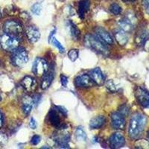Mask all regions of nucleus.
<instances>
[{
	"label": "nucleus",
	"instance_id": "nucleus-1",
	"mask_svg": "<svg viewBox=\"0 0 149 149\" xmlns=\"http://www.w3.org/2000/svg\"><path fill=\"white\" fill-rule=\"evenodd\" d=\"M147 124V118L141 113H136L132 116L130 121L128 128V134L132 139H136L144 131Z\"/></svg>",
	"mask_w": 149,
	"mask_h": 149
},
{
	"label": "nucleus",
	"instance_id": "nucleus-2",
	"mask_svg": "<svg viewBox=\"0 0 149 149\" xmlns=\"http://www.w3.org/2000/svg\"><path fill=\"white\" fill-rule=\"evenodd\" d=\"M84 41L86 46L94 49L95 51L103 54H107L108 53V49L107 46H105V43L98 37L88 34L85 36Z\"/></svg>",
	"mask_w": 149,
	"mask_h": 149
},
{
	"label": "nucleus",
	"instance_id": "nucleus-3",
	"mask_svg": "<svg viewBox=\"0 0 149 149\" xmlns=\"http://www.w3.org/2000/svg\"><path fill=\"white\" fill-rule=\"evenodd\" d=\"M0 44L6 52H13L19 47V41L15 36L4 34L0 37Z\"/></svg>",
	"mask_w": 149,
	"mask_h": 149
},
{
	"label": "nucleus",
	"instance_id": "nucleus-4",
	"mask_svg": "<svg viewBox=\"0 0 149 149\" xmlns=\"http://www.w3.org/2000/svg\"><path fill=\"white\" fill-rule=\"evenodd\" d=\"M29 61V55L26 50L23 48L18 47L13 51L11 56L12 63L17 67H22Z\"/></svg>",
	"mask_w": 149,
	"mask_h": 149
},
{
	"label": "nucleus",
	"instance_id": "nucleus-5",
	"mask_svg": "<svg viewBox=\"0 0 149 149\" xmlns=\"http://www.w3.org/2000/svg\"><path fill=\"white\" fill-rule=\"evenodd\" d=\"M4 31L6 34L17 37L22 33V28L19 22L14 20H9L4 24Z\"/></svg>",
	"mask_w": 149,
	"mask_h": 149
},
{
	"label": "nucleus",
	"instance_id": "nucleus-6",
	"mask_svg": "<svg viewBox=\"0 0 149 149\" xmlns=\"http://www.w3.org/2000/svg\"><path fill=\"white\" fill-rule=\"evenodd\" d=\"M49 66L45 60L37 58L33 63L32 72L37 76H42L48 71Z\"/></svg>",
	"mask_w": 149,
	"mask_h": 149
},
{
	"label": "nucleus",
	"instance_id": "nucleus-7",
	"mask_svg": "<svg viewBox=\"0 0 149 149\" xmlns=\"http://www.w3.org/2000/svg\"><path fill=\"white\" fill-rule=\"evenodd\" d=\"M135 96L141 106L149 108V93L147 90L139 86L135 90Z\"/></svg>",
	"mask_w": 149,
	"mask_h": 149
},
{
	"label": "nucleus",
	"instance_id": "nucleus-8",
	"mask_svg": "<svg viewBox=\"0 0 149 149\" xmlns=\"http://www.w3.org/2000/svg\"><path fill=\"white\" fill-rule=\"evenodd\" d=\"M48 119H49V122H50L52 125L55 127L56 128L63 130L66 127L64 124L62 123V122H61V117H60L58 110L57 109L56 110L52 109L49 111V115H48Z\"/></svg>",
	"mask_w": 149,
	"mask_h": 149
},
{
	"label": "nucleus",
	"instance_id": "nucleus-9",
	"mask_svg": "<svg viewBox=\"0 0 149 149\" xmlns=\"http://www.w3.org/2000/svg\"><path fill=\"white\" fill-rule=\"evenodd\" d=\"M111 123L113 127L116 130H122L125 127V119L120 113H113L111 115Z\"/></svg>",
	"mask_w": 149,
	"mask_h": 149
},
{
	"label": "nucleus",
	"instance_id": "nucleus-10",
	"mask_svg": "<svg viewBox=\"0 0 149 149\" xmlns=\"http://www.w3.org/2000/svg\"><path fill=\"white\" fill-rule=\"evenodd\" d=\"M74 84L78 87H83V88H86V87H91L94 84V82L92 80L91 77L88 74H82L79 75L74 79Z\"/></svg>",
	"mask_w": 149,
	"mask_h": 149
},
{
	"label": "nucleus",
	"instance_id": "nucleus-11",
	"mask_svg": "<svg viewBox=\"0 0 149 149\" xmlns=\"http://www.w3.org/2000/svg\"><path fill=\"white\" fill-rule=\"evenodd\" d=\"M125 143V139L122 134L116 133L110 138V146L112 148H119Z\"/></svg>",
	"mask_w": 149,
	"mask_h": 149
},
{
	"label": "nucleus",
	"instance_id": "nucleus-12",
	"mask_svg": "<svg viewBox=\"0 0 149 149\" xmlns=\"http://www.w3.org/2000/svg\"><path fill=\"white\" fill-rule=\"evenodd\" d=\"M22 86L27 92H34L37 87V82L34 78L31 76H26L22 79Z\"/></svg>",
	"mask_w": 149,
	"mask_h": 149
},
{
	"label": "nucleus",
	"instance_id": "nucleus-13",
	"mask_svg": "<svg viewBox=\"0 0 149 149\" xmlns=\"http://www.w3.org/2000/svg\"><path fill=\"white\" fill-rule=\"evenodd\" d=\"M26 36L31 42L34 43L40 38V33L39 30L34 26H29L26 29Z\"/></svg>",
	"mask_w": 149,
	"mask_h": 149
},
{
	"label": "nucleus",
	"instance_id": "nucleus-14",
	"mask_svg": "<svg viewBox=\"0 0 149 149\" xmlns=\"http://www.w3.org/2000/svg\"><path fill=\"white\" fill-rule=\"evenodd\" d=\"M90 76L95 84L102 86L104 84V77L99 68H95L90 72Z\"/></svg>",
	"mask_w": 149,
	"mask_h": 149
},
{
	"label": "nucleus",
	"instance_id": "nucleus-15",
	"mask_svg": "<svg viewBox=\"0 0 149 149\" xmlns=\"http://www.w3.org/2000/svg\"><path fill=\"white\" fill-rule=\"evenodd\" d=\"M97 37L102 41H103L106 44H112L113 43V39H112L110 34L107 32V31L101 27H98L95 29Z\"/></svg>",
	"mask_w": 149,
	"mask_h": 149
},
{
	"label": "nucleus",
	"instance_id": "nucleus-16",
	"mask_svg": "<svg viewBox=\"0 0 149 149\" xmlns=\"http://www.w3.org/2000/svg\"><path fill=\"white\" fill-rule=\"evenodd\" d=\"M33 105H34V102L33 98H31L29 95L23 97L22 99V110L23 113L26 116L29 115L32 110Z\"/></svg>",
	"mask_w": 149,
	"mask_h": 149
},
{
	"label": "nucleus",
	"instance_id": "nucleus-17",
	"mask_svg": "<svg viewBox=\"0 0 149 149\" xmlns=\"http://www.w3.org/2000/svg\"><path fill=\"white\" fill-rule=\"evenodd\" d=\"M70 136L68 134H64L62 136H57L54 138V141L56 142L57 145L61 148H69V141H70Z\"/></svg>",
	"mask_w": 149,
	"mask_h": 149
},
{
	"label": "nucleus",
	"instance_id": "nucleus-18",
	"mask_svg": "<svg viewBox=\"0 0 149 149\" xmlns=\"http://www.w3.org/2000/svg\"><path fill=\"white\" fill-rule=\"evenodd\" d=\"M90 3L89 0H81V1H80L78 8V13L80 18L84 19L86 13L90 9Z\"/></svg>",
	"mask_w": 149,
	"mask_h": 149
},
{
	"label": "nucleus",
	"instance_id": "nucleus-19",
	"mask_svg": "<svg viewBox=\"0 0 149 149\" xmlns=\"http://www.w3.org/2000/svg\"><path fill=\"white\" fill-rule=\"evenodd\" d=\"M149 39V32L146 30L139 31L135 37V43L137 46H143L145 42Z\"/></svg>",
	"mask_w": 149,
	"mask_h": 149
},
{
	"label": "nucleus",
	"instance_id": "nucleus-20",
	"mask_svg": "<svg viewBox=\"0 0 149 149\" xmlns=\"http://www.w3.org/2000/svg\"><path fill=\"white\" fill-rule=\"evenodd\" d=\"M106 119L102 116H98L92 119L90 122V127L91 129H98L105 124Z\"/></svg>",
	"mask_w": 149,
	"mask_h": 149
},
{
	"label": "nucleus",
	"instance_id": "nucleus-21",
	"mask_svg": "<svg viewBox=\"0 0 149 149\" xmlns=\"http://www.w3.org/2000/svg\"><path fill=\"white\" fill-rule=\"evenodd\" d=\"M53 74L54 73L52 71H47L45 73V76L42 78V83H41V88L42 90H46V89L49 88V86H50L52 82L53 77H54V74Z\"/></svg>",
	"mask_w": 149,
	"mask_h": 149
},
{
	"label": "nucleus",
	"instance_id": "nucleus-22",
	"mask_svg": "<svg viewBox=\"0 0 149 149\" xmlns=\"http://www.w3.org/2000/svg\"><path fill=\"white\" fill-rule=\"evenodd\" d=\"M115 38L117 42L119 43L120 46H125L127 44V41H128V37L126 34L125 31L120 30L116 31L115 34Z\"/></svg>",
	"mask_w": 149,
	"mask_h": 149
},
{
	"label": "nucleus",
	"instance_id": "nucleus-23",
	"mask_svg": "<svg viewBox=\"0 0 149 149\" xmlns=\"http://www.w3.org/2000/svg\"><path fill=\"white\" fill-rule=\"evenodd\" d=\"M119 25L121 29H122V31H125V32H130L133 29L132 22L127 18H125L119 21Z\"/></svg>",
	"mask_w": 149,
	"mask_h": 149
},
{
	"label": "nucleus",
	"instance_id": "nucleus-24",
	"mask_svg": "<svg viewBox=\"0 0 149 149\" xmlns=\"http://www.w3.org/2000/svg\"><path fill=\"white\" fill-rule=\"evenodd\" d=\"M69 28H70V34H71L73 40H78L80 38V36H81V33H80V30L78 29V27L73 22L70 21V22H69Z\"/></svg>",
	"mask_w": 149,
	"mask_h": 149
},
{
	"label": "nucleus",
	"instance_id": "nucleus-25",
	"mask_svg": "<svg viewBox=\"0 0 149 149\" xmlns=\"http://www.w3.org/2000/svg\"><path fill=\"white\" fill-rule=\"evenodd\" d=\"M54 32H55V30H54L52 31V32H51L52 34H51V35H50V36H52V38H50V39H49V41H50V42H51L52 43V44L54 45V46H55V47L58 49V50H59L60 52L63 53L65 52L64 47H63V46H62V44H61V42H60L58 40L56 39L55 37H53V35H54Z\"/></svg>",
	"mask_w": 149,
	"mask_h": 149
},
{
	"label": "nucleus",
	"instance_id": "nucleus-26",
	"mask_svg": "<svg viewBox=\"0 0 149 149\" xmlns=\"http://www.w3.org/2000/svg\"><path fill=\"white\" fill-rule=\"evenodd\" d=\"M75 135L78 140L80 141H85L86 139V135L85 131L81 127H78L75 132Z\"/></svg>",
	"mask_w": 149,
	"mask_h": 149
},
{
	"label": "nucleus",
	"instance_id": "nucleus-27",
	"mask_svg": "<svg viewBox=\"0 0 149 149\" xmlns=\"http://www.w3.org/2000/svg\"><path fill=\"white\" fill-rule=\"evenodd\" d=\"M110 10L112 14L114 15H119L122 12V8L118 4L113 3L110 7Z\"/></svg>",
	"mask_w": 149,
	"mask_h": 149
},
{
	"label": "nucleus",
	"instance_id": "nucleus-28",
	"mask_svg": "<svg viewBox=\"0 0 149 149\" xmlns=\"http://www.w3.org/2000/svg\"><path fill=\"white\" fill-rule=\"evenodd\" d=\"M135 146L137 148H149V141L146 139H140L136 142Z\"/></svg>",
	"mask_w": 149,
	"mask_h": 149
},
{
	"label": "nucleus",
	"instance_id": "nucleus-29",
	"mask_svg": "<svg viewBox=\"0 0 149 149\" xmlns=\"http://www.w3.org/2000/svg\"><path fill=\"white\" fill-rule=\"evenodd\" d=\"M68 57L70 59V61L74 62L76 61L78 58V50L77 49H72L68 52Z\"/></svg>",
	"mask_w": 149,
	"mask_h": 149
},
{
	"label": "nucleus",
	"instance_id": "nucleus-30",
	"mask_svg": "<svg viewBox=\"0 0 149 149\" xmlns=\"http://www.w3.org/2000/svg\"><path fill=\"white\" fill-rule=\"evenodd\" d=\"M41 9H42V6H41V4L40 3H35L32 7H31V11L35 15H40L41 12Z\"/></svg>",
	"mask_w": 149,
	"mask_h": 149
},
{
	"label": "nucleus",
	"instance_id": "nucleus-31",
	"mask_svg": "<svg viewBox=\"0 0 149 149\" xmlns=\"http://www.w3.org/2000/svg\"><path fill=\"white\" fill-rule=\"evenodd\" d=\"M40 136L38 135H34L32 138H31V144L34 145V146H37L40 143Z\"/></svg>",
	"mask_w": 149,
	"mask_h": 149
},
{
	"label": "nucleus",
	"instance_id": "nucleus-32",
	"mask_svg": "<svg viewBox=\"0 0 149 149\" xmlns=\"http://www.w3.org/2000/svg\"><path fill=\"white\" fill-rule=\"evenodd\" d=\"M55 108L59 111L61 115H63V116H67L68 112L66 108H64L63 107H61V106H57V107H55Z\"/></svg>",
	"mask_w": 149,
	"mask_h": 149
},
{
	"label": "nucleus",
	"instance_id": "nucleus-33",
	"mask_svg": "<svg viewBox=\"0 0 149 149\" xmlns=\"http://www.w3.org/2000/svg\"><path fill=\"white\" fill-rule=\"evenodd\" d=\"M142 6L146 14L149 15V0H142Z\"/></svg>",
	"mask_w": 149,
	"mask_h": 149
},
{
	"label": "nucleus",
	"instance_id": "nucleus-34",
	"mask_svg": "<svg viewBox=\"0 0 149 149\" xmlns=\"http://www.w3.org/2000/svg\"><path fill=\"white\" fill-rule=\"evenodd\" d=\"M107 88L110 89L111 91H116V88L115 85H114L113 82L111 80H110V81H109L107 83Z\"/></svg>",
	"mask_w": 149,
	"mask_h": 149
},
{
	"label": "nucleus",
	"instance_id": "nucleus-35",
	"mask_svg": "<svg viewBox=\"0 0 149 149\" xmlns=\"http://www.w3.org/2000/svg\"><path fill=\"white\" fill-rule=\"evenodd\" d=\"M8 141L7 136L4 134H0V143L2 145H5Z\"/></svg>",
	"mask_w": 149,
	"mask_h": 149
},
{
	"label": "nucleus",
	"instance_id": "nucleus-36",
	"mask_svg": "<svg viewBox=\"0 0 149 149\" xmlns=\"http://www.w3.org/2000/svg\"><path fill=\"white\" fill-rule=\"evenodd\" d=\"M61 84L63 85V86H66L68 84V78L63 74H62L61 76Z\"/></svg>",
	"mask_w": 149,
	"mask_h": 149
},
{
	"label": "nucleus",
	"instance_id": "nucleus-37",
	"mask_svg": "<svg viewBox=\"0 0 149 149\" xmlns=\"http://www.w3.org/2000/svg\"><path fill=\"white\" fill-rule=\"evenodd\" d=\"M29 125H30V127L31 129H34H34L37 128V122H36V120L34 118H31V119Z\"/></svg>",
	"mask_w": 149,
	"mask_h": 149
},
{
	"label": "nucleus",
	"instance_id": "nucleus-38",
	"mask_svg": "<svg viewBox=\"0 0 149 149\" xmlns=\"http://www.w3.org/2000/svg\"><path fill=\"white\" fill-rule=\"evenodd\" d=\"M127 113H128V109L126 107H122V108L120 109V113L122 114L123 116L125 115H127Z\"/></svg>",
	"mask_w": 149,
	"mask_h": 149
},
{
	"label": "nucleus",
	"instance_id": "nucleus-39",
	"mask_svg": "<svg viewBox=\"0 0 149 149\" xmlns=\"http://www.w3.org/2000/svg\"><path fill=\"white\" fill-rule=\"evenodd\" d=\"M40 96L38 95H36L33 97V102H34V104H35V105H37L40 101Z\"/></svg>",
	"mask_w": 149,
	"mask_h": 149
},
{
	"label": "nucleus",
	"instance_id": "nucleus-40",
	"mask_svg": "<svg viewBox=\"0 0 149 149\" xmlns=\"http://www.w3.org/2000/svg\"><path fill=\"white\" fill-rule=\"evenodd\" d=\"M145 48L147 51H149V40H148L146 42H145Z\"/></svg>",
	"mask_w": 149,
	"mask_h": 149
},
{
	"label": "nucleus",
	"instance_id": "nucleus-41",
	"mask_svg": "<svg viewBox=\"0 0 149 149\" xmlns=\"http://www.w3.org/2000/svg\"><path fill=\"white\" fill-rule=\"evenodd\" d=\"M2 115L1 113V112H0V128L2 127Z\"/></svg>",
	"mask_w": 149,
	"mask_h": 149
},
{
	"label": "nucleus",
	"instance_id": "nucleus-42",
	"mask_svg": "<svg viewBox=\"0 0 149 149\" xmlns=\"http://www.w3.org/2000/svg\"><path fill=\"white\" fill-rule=\"evenodd\" d=\"M122 1L125 2H134L136 1V0H122Z\"/></svg>",
	"mask_w": 149,
	"mask_h": 149
},
{
	"label": "nucleus",
	"instance_id": "nucleus-43",
	"mask_svg": "<svg viewBox=\"0 0 149 149\" xmlns=\"http://www.w3.org/2000/svg\"><path fill=\"white\" fill-rule=\"evenodd\" d=\"M2 17V13H1V10H0V19Z\"/></svg>",
	"mask_w": 149,
	"mask_h": 149
},
{
	"label": "nucleus",
	"instance_id": "nucleus-44",
	"mask_svg": "<svg viewBox=\"0 0 149 149\" xmlns=\"http://www.w3.org/2000/svg\"><path fill=\"white\" fill-rule=\"evenodd\" d=\"M42 148H49V147H42Z\"/></svg>",
	"mask_w": 149,
	"mask_h": 149
},
{
	"label": "nucleus",
	"instance_id": "nucleus-45",
	"mask_svg": "<svg viewBox=\"0 0 149 149\" xmlns=\"http://www.w3.org/2000/svg\"><path fill=\"white\" fill-rule=\"evenodd\" d=\"M1 100H2V96H1V95H0V102H1Z\"/></svg>",
	"mask_w": 149,
	"mask_h": 149
},
{
	"label": "nucleus",
	"instance_id": "nucleus-46",
	"mask_svg": "<svg viewBox=\"0 0 149 149\" xmlns=\"http://www.w3.org/2000/svg\"><path fill=\"white\" fill-rule=\"evenodd\" d=\"M148 139H149V131L148 132Z\"/></svg>",
	"mask_w": 149,
	"mask_h": 149
}]
</instances>
